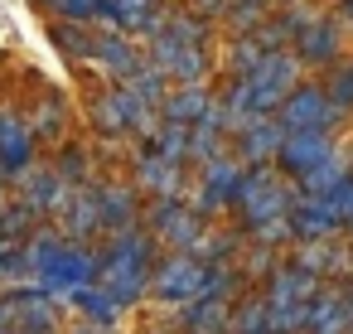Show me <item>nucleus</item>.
I'll list each match as a JSON object with an SVG mask.
<instances>
[{
  "label": "nucleus",
  "instance_id": "f257e3e1",
  "mask_svg": "<svg viewBox=\"0 0 353 334\" xmlns=\"http://www.w3.org/2000/svg\"><path fill=\"white\" fill-rule=\"evenodd\" d=\"M150 271H155V247L145 233L126 228V233H112V252L102 257L97 266V286L117 300V305H131L141 300V291L150 286Z\"/></svg>",
  "mask_w": 353,
  "mask_h": 334
},
{
  "label": "nucleus",
  "instance_id": "f03ea898",
  "mask_svg": "<svg viewBox=\"0 0 353 334\" xmlns=\"http://www.w3.org/2000/svg\"><path fill=\"white\" fill-rule=\"evenodd\" d=\"M232 204H242V218H247V228H256V223L285 218L295 199H290V189L281 184V175H276L271 165H252V170H242Z\"/></svg>",
  "mask_w": 353,
  "mask_h": 334
},
{
  "label": "nucleus",
  "instance_id": "7ed1b4c3",
  "mask_svg": "<svg viewBox=\"0 0 353 334\" xmlns=\"http://www.w3.org/2000/svg\"><path fill=\"white\" fill-rule=\"evenodd\" d=\"M295 73H300V59H295V54H281V49L261 54V63L242 78V83H247V102H252V112H256V117H271V112L290 97Z\"/></svg>",
  "mask_w": 353,
  "mask_h": 334
},
{
  "label": "nucleus",
  "instance_id": "20e7f679",
  "mask_svg": "<svg viewBox=\"0 0 353 334\" xmlns=\"http://www.w3.org/2000/svg\"><path fill=\"white\" fill-rule=\"evenodd\" d=\"M97 266H102L97 252H88V247H78V242H59V247L34 266V276H39V291L49 295V291L92 286V281H97Z\"/></svg>",
  "mask_w": 353,
  "mask_h": 334
},
{
  "label": "nucleus",
  "instance_id": "39448f33",
  "mask_svg": "<svg viewBox=\"0 0 353 334\" xmlns=\"http://www.w3.org/2000/svg\"><path fill=\"white\" fill-rule=\"evenodd\" d=\"M276 121H281V131L290 136V131H319V136H329L343 117L334 112V102L324 97V88H290V97L271 112Z\"/></svg>",
  "mask_w": 353,
  "mask_h": 334
},
{
  "label": "nucleus",
  "instance_id": "423d86ee",
  "mask_svg": "<svg viewBox=\"0 0 353 334\" xmlns=\"http://www.w3.org/2000/svg\"><path fill=\"white\" fill-rule=\"evenodd\" d=\"M203 276H208V262H203V257H194V252H174V257H165V262L150 271V286H155L160 300H170V305H189V300L199 295Z\"/></svg>",
  "mask_w": 353,
  "mask_h": 334
},
{
  "label": "nucleus",
  "instance_id": "0eeeda50",
  "mask_svg": "<svg viewBox=\"0 0 353 334\" xmlns=\"http://www.w3.org/2000/svg\"><path fill=\"white\" fill-rule=\"evenodd\" d=\"M92 117H97V126L112 131V136H121V131H155V107H145L126 83L112 88L107 97H97Z\"/></svg>",
  "mask_w": 353,
  "mask_h": 334
},
{
  "label": "nucleus",
  "instance_id": "6e6552de",
  "mask_svg": "<svg viewBox=\"0 0 353 334\" xmlns=\"http://www.w3.org/2000/svg\"><path fill=\"white\" fill-rule=\"evenodd\" d=\"M155 112H165V121L174 126H213L218 131V97L203 83H184L179 92H170Z\"/></svg>",
  "mask_w": 353,
  "mask_h": 334
},
{
  "label": "nucleus",
  "instance_id": "1a4fd4ad",
  "mask_svg": "<svg viewBox=\"0 0 353 334\" xmlns=\"http://www.w3.org/2000/svg\"><path fill=\"white\" fill-rule=\"evenodd\" d=\"M150 228H155V237H160V242H170L174 252H194V247L203 242L199 213H194V208H184V204H174V199H160V208L150 213Z\"/></svg>",
  "mask_w": 353,
  "mask_h": 334
},
{
  "label": "nucleus",
  "instance_id": "9d476101",
  "mask_svg": "<svg viewBox=\"0 0 353 334\" xmlns=\"http://www.w3.org/2000/svg\"><path fill=\"white\" fill-rule=\"evenodd\" d=\"M150 63L165 73V78H179V83H203V49H189V44H174L170 35H155L150 39Z\"/></svg>",
  "mask_w": 353,
  "mask_h": 334
},
{
  "label": "nucleus",
  "instance_id": "9b49d317",
  "mask_svg": "<svg viewBox=\"0 0 353 334\" xmlns=\"http://www.w3.org/2000/svg\"><path fill=\"white\" fill-rule=\"evenodd\" d=\"M237 179H242V160H237V155H218V160H208V165H203L199 199H194V213H213V208L232 204Z\"/></svg>",
  "mask_w": 353,
  "mask_h": 334
},
{
  "label": "nucleus",
  "instance_id": "f8f14e48",
  "mask_svg": "<svg viewBox=\"0 0 353 334\" xmlns=\"http://www.w3.org/2000/svg\"><path fill=\"white\" fill-rule=\"evenodd\" d=\"M30 160H34V131L20 117L0 112V175L20 179V175H30Z\"/></svg>",
  "mask_w": 353,
  "mask_h": 334
},
{
  "label": "nucleus",
  "instance_id": "ddd939ff",
  "mask_svg": "<svg viewBox=\"0 0 353 334\" xmlns=\"http://www.w3.org/2000/svg\"><path fill=\"white\" fill-rule=\"evenodd\" d=\"M329 155H334V146H329V136H319V131H290V136H281V146H276L281 170H290L295 179H300L305 170H314L319 160H329Z\"/></svg>",
  "mask_w": 353,
  "mask_h": 334
},
{
  "label": "nucleus",
  "instance_id": "4468645a",
  "mask_svg": "<svg viewBox=\"0 0 353 334\" xmlns=\"http://www.w3.org/2000/svg\"><path fill=\"white\" fill-rule=\"evenodd\" d=\"M285 223H290V233H295V237H305V242H324L334 228H343V223L334 218L329 199H310V194H300V199L290 204Z\"/></svg>",
  "mask_w": 353,
  "mask_h": 334
},
{
  "label": "nucleus",
  "instance_id": "2eb2a0df",
  "mask_svg": "<svg viewBox=\"0 0 353 334\" xmlns=\"http://www.w3.org/2000/svg\"><path fill=\"white\" fill-rule=\"evenodd\" d=\"M59 208H63V228H68L73 242L78 237H92L102 228V204H97V189H88V184H73Z\"/></svg>",
  "mask_w": 353,
  "mask_h": 334
},
{
  "label": "nucleus",
  "instance_id": "dca6fc26",
  "mask_svg": "<svg viewBox=\"0 0 353 334\" xmlns=\"http://www.w3.org/2000/svg\"><path fill=\"white\" fill-rule=\"evenodd\" d=\"M92 59L117 78V83H126L131 73H136V63H141V54L131 49V39L121 35V30H107V35H97L92 39Z\"/></svg>",
  "mask_w": 353,
  "mask_h": 334
},
{
  "label": "nucleus",
  "instance_id": "f3484780",
  "mask_svg": "<svg viewBox=\"0 0 353 334\" xmlns=\"http://www.w3.org/2000/svg\"><path fill=\"white\" fill-rule=\"evenodd\" d=\"M295 59L300 63H329V59H339V30L329 20H310L295 35Z\"/></svg>",
  "mask_w": 353,
  "mask_h": 334
},
{
  "label": "nucleus",
  "instance_id": "a211bd4d",
  "mask_svg": "<svg viewBox=\"0 0 353 334\" xmlns=\"http://www.w3.org/2000/svg\"><path fill=\"white\" fill-rule=\"evenodd\" d=\"M281 136H285V131H281V121H276V117H256L247 131H237V141H242L237 150H242V160H247V165H266V160L276 155Z\"/></svg>",
  "mask_w": 353,
  "mask_h": 334
},
{
  "label": "nucleus",
  "instance_id": "6ab92c4d",
  "mask_svg": "<svg viewBox=\"0 0 353 334\" xmlns=\"http://www.w3.org/2000/svg\"><path fill=\"white\" fill-rule=\"evenodd\" d=\"M68 199V179L59 175V170H34L30 179H25V208L30 213H49V208H59Z\"/></svg>",
  "mask_w": 353,
  "mask_h": 334
},
{
  "label": "nucleus",
  "instance_id": "aec40b11",
  "mask_svg": "<svg viewBox=\"0 0 353 334\" xmlns=\"http://www.w3.org/2000/svg\"><path fill=\"white\" fill-rule=\"evenodd\" d=\"M0 315H15L30 334H49V324H54V305L44 300V291H15Z\"/></svg>",
  "mask_w": 353,
  "mask_h": 334
},
{
  "label": "nucleus",
  "instance_id": "412c9836",
  "mask_svg": "<svg viewBox=\"0 0 353 334\" xmlns=\"http://www.w3.org/2000/svg\"><path fill=\"white\" fill-rule=\"evenodd\" d=\"M314 291H319V276H310V271H300V266H285V271L271 276L266 305H295V300H310Z\"/></svg>",
  "mask_w": 353,
  "mask_h": 334
},
{
  "label": "nucleus",
  "instance_id": "4be33fe9",
  "mask_svg": "<svg viewBox=\"0 0 353 334\" xmlns=\"http://www.w3.org/2000/svg\"><path fill=\"white\" fill-rule=\"evenodd\" d=\"M136 184L145 189V194H155V199H174L179 194V165H170V160H160V155H145L141 165H136Z\"/></svg>",
  "mask_w": 353,
  "mask_h": 334
},
{
  "label": "nucleus",
  "instance_id": "5701e85b",
  "mask_svg": "<svg viewBox=\"0 0 353 334\" xmlns=\"http://www.w3.org/2000/svg\"><path fill=\"white\" fill-rule=\"evenodd\" d=\"M228 320H232L228 300H189V310H184V329L189 334H223Z\"/></svg>",
  "mask_w": 353,
  "mask_h": 334
},
{
  "label": "nucleus",
  "instance_id": "b1692460",
  "mask_svg": "<svg viewBox=\"0 0 353 334\" xmlns=\"http://www.w3.org/2000/svg\"><path fill=\"white\" fill-rule=\"evenodd\" d=\"M97 204H102V223H107L112 233H126V228L136 223V194H131V189L107 184V189H97Z\"/></svg>",
  "mask_w": 353,
  "mask_h": 334
},
{
  "label": "nucleus",
  "instance_id": "393cba45",
  "mask_svg": "<svg viewBox=\"0 0 353 334\" xmlns=\"http://www.w3.org/2000/svg\"><path fill=\"white\" fill-rule=\"evenodd\" d=\"M155 15V0H102L97 20H107L112 30H141Z\"/></svg>",
  "mask_w": 353,
  "mask_h": 334
},
{
  "label": "nucleus",
  "instance_id": "a878e982",
  "mask_svg": "<svg viewBox=\"0 0 353 334\" xmlns=\"http://www.w3.org/2000/svg\"><path fill=\"white\" fill-rule=\"evenodd\" d=\"M348 175V165L339 160V155H329V160H319L314 170H305L300 175V194H310V199H329L334 189H339V179Z\"/></svg>",
  "mask_w": 353,
  "mask_h": 334
},
{
  "label": "nucleus",
  "instance_id": "bb28decb",
  "mask_svg": "<svg viewBox=\"0 0 353 334\" xmlns=\"http://www.w3.org/2000/svg\"><path fill=\"white\" fill-rule=\"evenodd\" d=\"M165 83H170V78H165L150 59H145V63H136V73L126 78V88H131L145 107H160V102H165Z\"/></svg>",
  "mask_w": 353,
  "mask_h": 334
},
{
  "label": "nucleus",
  "instance_id": "cd10ccee",
  "mask_svg": "<svg viewBox=\"0 0 353 334\" xmlns=\"http://www.w3.org/2000/svg\"><path fill=\"white\" fill-rule=\"evenodd\" d=\"M348 262H353L348 252H334L329 242H310V247L300 252V262H295V266H300V271H310V276H329V271H343Z\"/></svg>",
  "mask_w": 353,
  "mask_h": 334
},
{
  "label": "nucleus",
  "instance_id": "c85d7f7f",
  "mask_svg": "<svg viewBox=\"0 0 353 334\" xmlns=\"http://www.w3.org/2000/svg\"><path fill=\"white\" fill-rule=\"evenodd\" d=\"M49 39H54V44H59V54H68V59H92V39H97V35H88L83 25L63 20V25H54V30H49Z\"/></svg>",
  "mask_w": 353,
  "mask_h": 334
},
{
  "label": "nucleus",
  "instance_id": "c756f323",
  "mask_svg": "<svg viewBox=\"0 0 353 334\" xmlns=\"http://www.w3.org/2000/svg\"><path fill=\"white\" fill-rule=\"evenodd\" d=\"M68 295H73V305H78V310H88V315H92V320H102V324H112V320H117V310H121L102 286H73Z\"/></svg>",
  "mask_w": 353,
  "mask_h": 334
},
{
  "label": "nucleus",
  "instance_id": "7c9ffc66",
  "mask_svg": "<svg viewBox=\"0 0 353 334\" xmlns=\"http://www.w3.org/2000/svg\"><path fill=\"white\" fill-rule=\"evenodd\" d=\"M165 35L174 44H189V49H203L208 44V15H170Z\"/></svg>",
  "mask_w": 353,
  "mask_h": 334
},
{
  "label": "nucleus",
  "instance_id": "2f4dec72",
  "mask_svg": "<svg viewBox=\"0 0 353 334\" xmlns=\"http://www.w3.org/2000/svg\"><path fill=\"white\" fill-rule=\"evenodd\" d=\"M184 141H189V126H174V121H165L160 131H150V155H160V160L179 165V160H184Z\"/></svg>",
  "mask_w": 353,
  "mask_h": 334
},
{
  "label": "nucleus",
  "instance_id": "473e14b6",
  "mask_svg": "<svg viewBox=\"0 0 353 334\" xmlns=\"http://www.w3.org/2000/svg\"><path fill=\"white\" fill-rule=\"evenodd\" d=\"M218 155H223V146H218V131H213V126H189L184 160H194V165H208V160H218Z\"/></svg>",
  "mask_w": 353,
  "mask_h": 334
},
{
  "label": "nucleus",
  "instance_id": "72a5a7b5",
  "mask_svg": "<svg viewBox=\"0 0 353 334\" xmlns=\"http://www.w3.org/2000/svg\"><path fill=\"white\" fill-rule=\"evenodd\" d=\"M324 97L334 102V112H339V117H348V112H353V63H348V68H339V78L324 88Z\"/></svg>",
  "mask_w": 353,
  "mask_h": 334
},
{
  "label": "nucleus",
  "instance_id": "f704fd0d",
  "mask_svg": "<svg viewBox=\"0 0 353 334\" xmlns=\"http://www.w3.org/2000/svg\"><path fill=\"white\" fill-rule=\"evenodd\" d=\"M44 6H54L63 20H73V25H88V20H97V10H102V0H44Z\"/></svg>",
  "mask_w": 353,
  "mask_h": 334
},
{
  "label": "nucleus",
  "instance_id": "c9c22d12",
  "mask_svg": "<svg viewBox=\"0 0 353 334\" xmlns=\"http://www.w3.org/2000/svg\"><path fill=\"white\" fill-rule=\"evenodd\" d=\"M237 334H266V300H247L237 315H232Z\"/></svg>",
  "mask_w": 353,
  "mask_h": 334
},
{
  "label": "nucleus",
  "instance_id": "e433bc0d",
  "mask_svg": "<svg viewBox=\"0 0 353 334\" xmlns=\"http://www.w3.org/2000/svg\"><path fill=\"white\" fill-rule=\"evenodd\" d=\"M261 54H266V49H261L256 39H237V44H232V73H237V78H247V73L261 63Z\"/></svg>",
  "mask_w": 353,
  "mask_h": 334
},
{
  "label": "nucleus",
  "instance_id": "4c0bfd02",
  "mask_svg": "<svg viewBox=\"0 0 353 334\" xmlns=\"http://www.w3.org/2000/svg\"><path fill=\"white\" fill-rule=\"evenodd\" d=\"M329 208H334V218H339V223H353V175H343V179H339V189L329 194Z\"/></svg>",
  "mask_w": 353,
  "mask_h": 334
},
{
  "label": "nucleus",
  "instance_id": "58836bf2",
  "mask_svg": "<svg viewBox=\"0 0 353 334\" xmlns=\"http://www.w3.org/2000/svg\"><path fill=\"white\" fill-rule=\"evenodd\" d=\"M252 237H256V242H281V237H290V223H285V218L256 223V228H252Z\"/></svg>",
  "mask_w": 353,
  "mask_h": 334
},
{
  "label": "nucleus",
  "instance_id": "ea45409f",
  "mask_svg": "<svg viewBox=\"0 0 353 334\" xmlns=\"http://www.w3.org/2000/svg\"><path fill=\"white\" fill-rule=\"evenodd\" d=\"M63 131V112L54 107V102H44V112H39V136H59Z\"/></svg>",
  "mask_w": 353,
  "mask_h": 334
},
{
  "label": "nucleus",
  "instance_id": "a19ab883",
  "mask_svg": "<svg viewBox=\"0 0 353 334\" xmlns=\"http://www.w3.org/2000/svg\"><path fill=\"white\" fill-rule=\"evenodd\" d=\"M339 300H343V310H348V324H353V291H343Z\"/></svg>",
  "mask_w": 353,
  "mask_h": 334
},
{
  "label": "nucleus",
  "instance_id": "79ce46f5",
  "mask_svg": "<svg viewBox=\"0 0 353 334\" xmlns=\"http://www.w3.org/2000/svg\"><path fill=\"white\" fill-rule=\"evenodd\" d=\"M343 20H348V25H353V0H343Z\"/></svg>",
  "mask_w": 353,
  "mask_h": 334
},
{
  "label": "nucleus",
  "instance_id": "37998d69",
  "mask_svg": "<svg viewBox=\"0 0 353 334\" xmlns=\"http://www.w3.org/2000/svg\"><path fill=\"white\" fill-rule=\"evenodd\" d=\"M0 184H6V175H0Z\"/></svg>",
  "mask_w": 353,
  "mask_h": 334
},
{
  "label": "nucleus",
  "instance_id": "c03bdc74",
  "mask_svg": "<svg viewBox=\"0 0 353 334\" xmlns=\"http://www.w3.org/2000/svg\"><path fill=\"white\" fill-rule=\"evenodd\" d=\"M0 320H6V315H0Z\"/></svg>",
  "mask_w": 353,
  "mask_h": 334
},
{
  "label": "nucleus",
  "instance_id": "a18cd8bd",
  "mask_svg": "<svg viewBox=\"0 0 353 334\" xmlns=\"http://www.w3.org/2000/svg\"><path fill=\"white\" fill-rule=\"evenodd\" d=\"M348 334H353V329H348Z\"/></svg>",
  "mask_w": 353,
  "mask_h": 334
}]
</instances>
